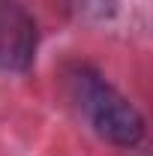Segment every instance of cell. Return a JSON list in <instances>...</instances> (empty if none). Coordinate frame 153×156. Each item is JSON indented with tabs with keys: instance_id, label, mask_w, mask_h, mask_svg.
I'll return each mask as SVG.
<instances>
[{
	"instance_id": "1",
	"label": "cell",
	"mask_w": 153,
	"mask_h": 156,
	"mask_svg": "<svg viewBox=\"0 0 153 156\" xmlns=\"http://www.w3.org/2000/svg\"><path fill=\"white\" fill-rule=\"evenodd\" d=\"M69 87L78 108L105 141L132 147L144 138V117L138 114V108L90 66H75L69 72Z\"/></svg>"
},
{
	"instance_id": "2",
	"label": "cell",
	"mask_w": 153,
	"mask_h": 156,
	"mask_svg": "<svg viewBox=\"0 0 153 156\" xmlns=\"http://www.w3.org/2000/svg\"><path fill=\"white\" fill-rule=\"evenodd\" d=\"M36 54V21L18 3H0V69L24 72Z\"/></svg>"
},
{
	"instance_id": "3",
	"label": "cell",
	"mask_w": 153,
	"mask_h": 156,
	"mask_svg": "<svg viewBox=\"0 0 153 156\" xmlns=\"http://www.w3.org/2000/svg\"><path fill=\"white\" fill-rule=\"evenodd\" d=\"M78 3H84V9H96L99 15L111 12V6H114V0H78Z\"/></svg>"
}]
</instances>
